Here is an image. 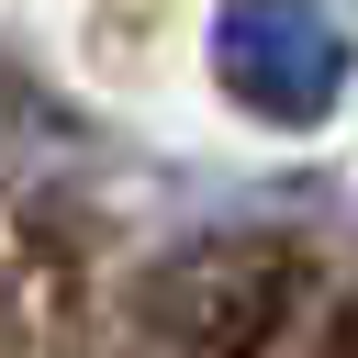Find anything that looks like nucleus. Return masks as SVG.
Listing matches in <instances>:
<instances>
[{"instance_id": "obj_1", "label": "nucleus", "mask_w": 358, "mask_h": 358, "mask_svg": "<svg viewBox=\"0 0 358 358\" xmlns=\"http://www.w3.org/2000/svg\"><path fill=\"white\" fill-rule=\"evenodd\" d=\"M336 34L302 11V0H246V11H224V78L257 101V112H280V123H302V112H324L336 101Z\"/></svg>"}]
</instances>
